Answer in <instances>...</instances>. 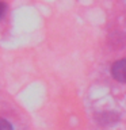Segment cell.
<instances>
[{"label":"cell","instance_id":"cell-1","mask_svg":"<svg viewBox=\"0 0 126 130\" xmlns=\"http://www.w3.org/2000/svg\"><path fill=\"white\" fill-rule=\"evenodd\" d=\"M113 79H115L119 83H126V58L118 60L111 65L110 69Z\"/></svg>","mask_w":126,"mask_h":130},{"label":"cell","instance_id":"cell-2","mask_svg":"<svg viewBox=\"0 0 126 130\" xmlns=\"http://www.w3.org/2000/svg\"><path fill=\"white\" fill-rule=\"evenodd\" d=\"M0 130H14V127L7 119L0 118Z\"/></svg>","mask_w":126,"mask_h":130},{"label":"cell","instance_id":"cell-3","mask_svg":"<svg viewBox=\"0 0 126 130\" xmlns=\"http://www.w3.org/2000/svg\"><path fill=\"white\" fill-rule=\"evenodd\" d=\"M6 14V4L3 2H0V19L3 18V15Z\"/></svg>","mask_w":126,"mask_h":130}]
</instances>
